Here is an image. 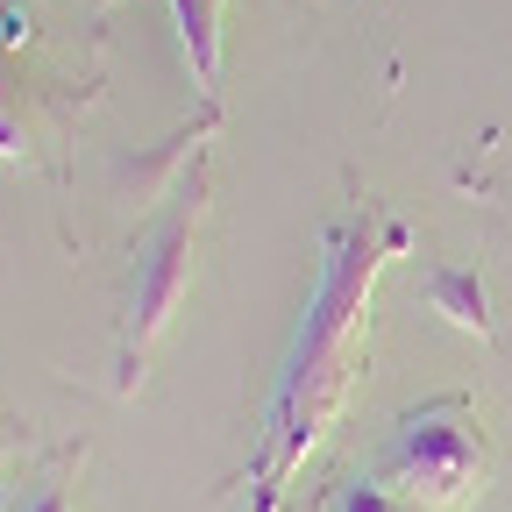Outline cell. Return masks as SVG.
I'll list each match as a JSON object with an SVG mask.
<instances>
[{
	"label": "cell",
	"instance_id": "obj_7",
	"mask_svg": "<svg viewBox=\"0 0 512 512\" xmlns=\"http://www.w3.org/2000/svg\"><path fill=\"white\" fill-rule=\"evenodd\" d=\"M0 157H22V128L8 114V86H0Z\"/></svg>",
	"mask_w": 512,
	"mask_h": 512
},
{
	"label": "cell",
	"instance_id": "obj_2",
	"mask_svg": "<svg viewBox=\"0 0 512 512\" xmlns=\"http://www.w3.org/2000/svg\"><path fill=\"white\" fill-rule=\"evenodd\" d=\"M185 285H192V221L171 214L150 235V249L136 256V292H128V320H121V392H136V363L171 328Z\"/></svg>",
	"mask_w": 512,
	"mask_h": 512
},
{
	"label": "cell",
	"instance_id": "obj_4",
	"mask_svg": "<svg viewBox=\"0 0 512 512\" xmlns=\"http://www.w3.org/2000/svg\"><path fill=\"white\" fill-rule=\"evenodd\" d=\"M178 29H185V57H192V79L214 86L221 72V0H171Z\"/></svg>",
	"mask_w": 512,
	"mask_h": 512
},
{
	"label": "cell",
	"instance_id": "obj_3",
	"mask_svg": "<svg viewBox=\"0 0 512 512\" xmlns=\"http://www.w3.org/2000/svg\"><path fill=\"white\" fill-rule=\"evenodd\" d=\"M477 477V434L456 427V406H434V413H413L399 448L384 456V484L406 491L413 505H448L463 498V484Z\"/></svg>",
	"mask_w": 512,
	"mask_h": 512
},
{
	"label": "cell",
	"instance_id": "obj_8",
	"mask_svg": "<svg viewBox=\"0 0 512 512\" xmlns=\"http://www.w3.org/2000/svg\"><path fill=\"white\" fill-rule=\"evenodd\" d=\"M22 512H72V491H64V484H43V491H36Z\"/></svg>",
	"mask_w": 512,
	"mask_h": 512
},
{
	"label": "cell",
	"instance_id": "obj_5",
	"mask_svg": "<svg viewBox=\"0 0 512 512\" xmlns=\"http://www.w3.org/2000/svg\"><path fill=\"white\" fill-rule=\"evenodd\" d=\"M427 299L456 320V328H484V285H477L470 271H434V278H427Z\"/></svg>",
	"mask_w": 512,
	"mask_h": 512
},
{
	"label": "cell",
	"instance_id": "obj_6",
	"mask_svg": "<svg viewBox=\"0 0 512 512\" xmlns=\"http://www.w3.org/2000/svg\"><path fill=\"white\" fill-rule=\"evenodd\" d=\"M342 512H392V498H384L377 484H349V498H342Z\"/></svg>",
	"mask_w": 512,
	"mask_h": 512
},
{
	"label": "cell",
	"instance_id": "obj_1",
	"mask_svg": "<svg viewBox=\"0 0 512 512\" xmlns=\"http://www.w3.org/2000/svg\"><path fill=\"white\" fill-rule=\"evenodd\" d=\"M370 271H377V249L370 242H342L328 278H320V299L306 313V335H299L292 370L278 384V434H271V484H264L271 498H278L285 470L320 441V427H328L335 406H342V384H349V320L363 306Z\"/></svg>",
	"mask_w": 512,
	"mask_h": 512
}]
</instances>
